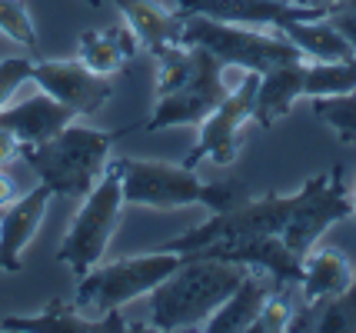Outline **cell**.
I'll list each match as a JSON object with an SVG mask.
<instances>
[{"label": "cell", "mask_w": 356, "mask_h": 333, "mask_svg": "<svg viewBox=\"0 0 356 333\" xmlns=\"http://www.w3.org/2000/svg\"><path fill=\"white\" fill-rule=\"evenodd\" d=\"M247 267L190 254L160 286L150 290V323L156 330H203V323L217 314L243 280Z\"/></svg>", "instance_id": "obj_1"}, {"label": "cell", "mask_w": 356, "mask_h": 333, "mask_svg": "<svg viewBox=\"0 0 356 333\" xmlns=\"http://www.w3.org/2000/svg\"><path fill=\"white\" fill-rule=\"evenodd\" d=\"M113 140H117V133L74 120L50 140L20 147V160L31 163L40 184L54 197H87L90 187L107 170Z\"/></svg>", "instance_id": "obj_2"}, {"label": "cell", "mask_w": 356, "mask_h": 333, "mask_svg": "<svg viewBox=\"0 0 356 333\" xmlns=\"http://www.w3.org/2000/svg\"><path fill=\"white\" fill-rule=\"evenodd\" d=\"M184 257L160 247L154 254H137L124 260L97 263L83 277H77V293L74 307L87 317H104L110 310H124L127 303L150 297V290L160 286L173 270L180 267Z\"/></svg>", "instance_id": "obj_3"}, {"label": "cell", "mask_w": 356, "mask_h": 333, "mask_svg": "<svg viewBox=\"0 0 356 333\" xmlns=\"http://www.w3.org/2000/svg\"><path fill=\"white\" fill-rule=\"evenodd\" d=\"M180 44H193L213 54L220 64H240L264 74L277 64L307 60L283 37L280 27H250V24H223L200 14H180Z\"/></svg>", "instance_id": "obj_4"}, {"label": "cell", "mask_w": 356, "mask_h": 333, "mask_svg": "<svg viewBox=\"0 0 356 333\" xmlns=\"http://www.w3.org/2000/svg\"><path fill=\"white\" fill-rule=\"evenodd\" d=\"M124 190H120V177H117V167L107 163L104 177L90 187L87 197H80V206L74 213V220L67 227V234L60 240V250H57V260L63 267H70L77 277H83L90 267H97L104 254H107L110 240H113V230L120 223V213H124Z\"/></svg>", "instance_id": "obj_5"}, {"label": "cell", "mask_w": 356, "mask_h": 333, "mask_svg": "<svg viewBox=\"0 0 356 333\" xmlns=\"http://www.w3.org/2000/svg\"><path fill=\"white\" fill-rule=\"evenodd\" d=\"M290 204H293V193H290V197H280V193L250 197V200L230 206V210H223V213H210L203 223H197L193 230H186L180 237L167 240L163 247L180 257H190V254H197V250H203V247H210V243L270 237V234H280V230H283L286 213H290Z\"/></svg>", "instance_id": "obj_6"}, {"label": "cell", "mask_w": 356, "mask_h": 333, "mask_svg": "<svg viewBox=\"0 0 356 333\" xmlns=\"http://www.w3.org/2000/svg\"><path fill=\"white\" fill-rule=\"evenodd\" d=\"M343 217H350V190L343 187V170L333 167L330 174L310 177L293 193V204H290L286 223L280 230V240L296 257H303Z\"/></svg>", "instance_id": "obj_7"}, {"label": "cell", "mask_w": 356, "mask_h": 333, "mask_svg": "<svg viewBox=\"0 0 356 333\" xmlns=\"http://www.w3.org/2000/svg\"><path fill=\"white\" fill-rule=\"evenodd\" d=\"M120 177L124 204L154 206V210H177L197 206L203 200V180L193 167L163 163V160H110Z\"/></svg>", "instance_id": "obj_8"}, {"label": "cell", "mask_w": 356, "mask_h": 333, "mask_svg": "<svg viewBox=\"0 0 356 333\" xmlns=\"http://www.w3.org/2000/svg\"><path fill=\"white\" fill-rule=\"evenodd\" d=\"M257 83H260V74L250 70L247 80L236 90L223 94V100L203 117V124L197 127V143H193L190 157L184 160V167H193V170H197V163L230 167L233 160H236L240 140H243V127L253 120Z\"/></svg>", "instance_id": "obj_9"}, {"label": "cell", "mask_w": 356, "mask_h": 333, "mask_svg": "<svg viewBox=\"0 0 356 333\" xmlns=\"http://www.w3.org/2000/svg\"><path fill=\"white\" fill-rule=\"evenodd\" d=\"M223 100V87H220V60L213 54L200 47V64L197 74L184 83L180 90L167 97H156V107L150 120L143 124L147 133L154 130H170V127H200L203 117Z\"/></svg>", "instance_id": "obj_10"}, {"label": "cell", "mask_w": 356, "mask_h": 333, "mask_svg": "<svg viewBox=\"0 0 356 333\" xmlns=\"http://www.w3.org/2000/svg\"><path fill=\"white\" fill-rule=\"evenodd\" d=\"M31 83L54 100H60L77 117H90V113L104 111L113 97L110 77L83 67L80 60H37L31 70Z\"/></svg>", "instance_id": "obj_11"}, {"label": "cell", "mask_w": 356, "mask_h": 333, "mask_svg": "<svg viewBox=\"0 0 356 333\" xmlns=\"http://www.w3.org/2000/svg\"><path fill=\"white\" fill-rule=\"evenodd\" d=\"M54 193L44 184L20 193L17 200L0 210V273H20L24 270V250L37 237L40 223L47 217V204Z\"/></svg>", "instance_id": "obj_12"}, {"label": "cell", "mask_w": 356, "mask_h": 333, "mask_svg": "<svg viewBox=\"0 0 356 333\" xmlns=\"http://www.w3.org/2000/svg\"><path fill=\"white\" fill-rule=\"evenodd\" d=\"M177 10L250 27H286L300 17H323L310 7H296L290 0H177Z\"/></svg>", "instance_id": "obj_13"}, {"label": "cell", "mask_w": 356, "mask_h": 333, "mask_svg": "<svg viewBox=\"0 0 356 333\" xmlns=\"http://www.w3.org/2000/svg\"><path fill=\"white\" fill-rule=\"evenodd\" d=\"M77 113L67 111L60 100H54L50 94H44L40 87L31 97H20L10 100L3 111H0V127L10 130L20 147H33V143L50 140L54 133H60L67 124H74Z\"/></svg>", "instance_id": "obj_14"}, {"label": "cell", "mask_w": 356, "mask_h": 333, "mask_svg": "<svg viewBox=\"0 0 356 333\" xmlns=\"http://www.w3.org/2000/svg\"><path fill=\"white\" fill-rule=\"evenodd\" d=\"M353 280H356V270L350 267V260H346L340 250H333V247L313 243L310 250L300 257V284L296 286H300L303 303L320 307V303H326L330 297L343 293Z\"/></svg>", "instance_id": "obj_15"}, {"label": "cell", "mask_w": 356, "mask_h": 333, "mask_svg": "<svg viewBox=\"0 0 356 333\" xmlns=\"http://www.w3.org/2000/svg\"><path fill=\"white\" fill-rule=\"evenodd\" d=\"M303 77H307V60H290L277 64L260 74L257 83V100H253V120L260 127H273L286 113L293 111V104L303 97Z\"/></svg>", "instance_id": "obj_16"}, {"label": "cell", "mask_w": 356, "mask_h": 333, "mask_svg": "<svg viewBox=\"0 0 356 333\" xmlns=\"http://www.w3.org/2000/svg\"><path fill=\"white\" fill-rule=\"evenodd\" d=\"M3 330H24V333H87V330H130L120 310H110L104 317H87L77 307H60L50 303L40 314L27 317H3Z\"/></svg>", "instance_id": "obj_17"}, {"label": "cell", "mask_w": 356, "mask_h": 333, "mask_svg": "<svg viewBox=\"0 0 356 333\" xmlns=\"http://www.w3.org/2000/svg\"><path fill=\"white\" fill-rule=\"evenodd\" d=\"M273 290V280L264 277L260 270H250L243 273V280L236 284L227 300L217 307V314L203 323V330L210 333H236V330H253V320L260 314L264 300Z\"/></svg>", "instance_id": "obj_18"}, {"label": "cell", "mask_w": 356, "mask_h": 333, "mask_svg": "<svg viewBox=\"0 0 356 333\" xmlns=\"http://www.w3.org/2000/svg\"><path fill=\"white\" fill-rule=\"evenodd\" d=\"M120 17L130 24V31L140 37V44L156 54V50L180 44V10H170L160 0H117Z\"/></svg>", "instance_id": "obj_19"}, {"label": "cell", "mask_w": 356, "mask_h": 333, "mask_svg": "<svg viewBox=\"0 0 356 333\" xmlns=\"http://www.w3.org/2000/svg\"><path fill=\"white\" fill-rule=\"evenodd\" d=\"M283 37L293 44L307 60H350L356 57L353 47H350V40L337 31V24L330 20V17H300V20H290L286 27H280Z\"/></svg>", "instance_id": "obj_20"}, {"label": "cell", "mask_w": 356, "mask_h": 333, "mask_svg": "<svg viewBox=\"0 0 356 333\" xmlns=\"http://www.w3.org/2000/svg\"><path fill=\"white\" fill-rule=\"evenodd\" d=\"M156 97H167L173 90H180L184 83H190V77L197 74L200 64V47L193 44H170V47L156 50Z\"/></svg>", "instance_id": "obj_21"}, {"label": "cell", "mask_w": 356, "mask_h": 333, "mask_svg": "<svg viewBox=\"0 0 356 333\" xmlns=\"http://www.w3.org/2000/svg\"><path fill=\"white\" fill-rule=\"evenodd\" d=\"M356 90V57L350 60H307V77H303V97H337Z\"/></svg>", "instance_id": "obj_22"}, {"label": "cell", "mask_w": 356, "mask_h": 333, "mask_svg": "<svg viewBox=\"0 0 356 333\" xmlns=\"http://www.w3.org/2000/svg\"><path fill=\"white\" fill-rule=\"evenodd\" d=\"M77 60L83 67H90L97 74H117V70H124L130 60L124 57V50L117 47V40L110 37V31H83L77 40Z\"/></svg>", "instance_id": "obj_23"}, {"label": "cell", "mask_w": 356, "mask_h": 333, "mask_svg": "<svg viewBox=\"0 0 356 333\" xmlns=\"http://www.w3.org/2000/svg\"><path fill=\"white\" fill-rule=\"evenodd\" d=\"M310 104L320 124L337 130L346 143H356V90L337 97H313Z\"/></svg>", "instance_id": "obj_24"}, {"label": "cell", "mask_w": 356, "mask_h": 333, "mask_svg": "<svg viewBox=\"0 0 356 333\" xmlns=\"http://www.w3.org/2000/svg\"><path fill=\"white\" fill-rule=\"evenodd\" d=\"M323 310H316L313 330L320 333H356V280L343 293L330 297L326 303H320Z\"/></svg>", "instance_id": "obj_25"}, {"label": "cell", "mask_w": 356, "mask_h": 333, "mask_svg": "<svg viewBox=\"0 0 356 333\" xmlns=\"http://www.w3.org/2000/svg\"><path fill=\"white\" fill-rule=\"evenodd\" d=\"M0 33L24 50H37V27L24 0H0Z\"/></svg>", "instance_id": "obj_26"}, {"label": "cell", "mask_w": 356, "mask_h": 333, "mask_svg": "<svg viewBox=\"0 0 356 333\" xmlns=\"http://www.w3.org/2000/svg\"><path fill=\"white\" fill-rule=\"evenodd\" d=\"M293 303L283 290H270V297L264 300L260 314L253 320V330H264V333H283L290 330V320H293Z\"/></svg>", "instance_id": "obj_27"}, {"label": "cell", "mask_w": 356, "mask_h": 333, "mask_svg": "<svg viewBox=\"0 0 356 333\" xmlns=\"http://www.w3.org/2000/svg\"><path fill=\"white\" fill-rule=\"evenodd\" d=\"M250 200V190L243 180H213V184H203V200L200 206H207L210 213H223L230 206Z\"/></svg>", "instance_id": "obj_28"}, {"label": "cell", "mask_w": 356, "mask_h": 333, "mask_svg": "<svg viewBox=\"0 0 356 333\" xmlns=\"http://www.w3.org/2000/svg\"><path fill=\"white\" fill-rule=\"evenodd\" d=\"M33 60L27 57H0V111L20 94L24 83H31Z\"/></svg>", "instance_id": "obj_29"}, {"label": "cell", "mask_w": 356, "mask_h": 333, "mask_svg": "<svg viewBox=\"0 0 356 333\" xmlns=\"http://www.w3.org/2000/svg\"><path fill=\"white\" fill-rule=\"evenodd\" d=\"M326 17L337 24V31L350 40V47H353V54H356V10H343L340 7V10H330Z\"/></svg>", "instance_id": "obj_30"}, {"label": "cell", "mask_w": 356, "mask_h": 333, "mask_svg": "<svg viewBox=\"0 0 356 333\" xmlns=\"http://www.w3.org/2000/svg\"><path fill=\"white\" fill-rule=\"evenodd\" d=\"M17 157H20V140H17L10 130L0 127V167H7V163Z\"/></svg>", "instance_id": "obj_31"}, {"label": "cell", "mask_w": 356, "mask_h": 333, "mask_svg": "<svg viewBox=\"0 0 356 333\" xmlns=\"http://www.w3.org/2000/svg\"><path fill=\"white\" fill-rule=\"evenodd\" d=\"M17 197H20V190H17L14 177H10V174H3V170H0V210H3V206L10 204V200H17Z\"/></svg>", "instance_id": "obj_32"}, {"label": "cell", "mask_w": 356, "mask_h": 333, "mask_svg": "<svg viewBox=\"0 0 356 333\" xmlns=\"http://www.w3.org/2000/svg\"><path fill=\"white\" fill-rule=\"evenodd\" d=\"M290 3H296V7H310V10H316V14H330L337 3H343V0H290Z\"/></svg>", "instance_id": "obj_33"}, {"label": "cell", "mask_w": 356, "mask_h": 333, "mask_svg": "<svg viewBox=\"0 0 356 333\" xmlns=\"http://www.w3.org/2000/svg\"><path fill=\"white\" fill-rule=\"evenodd\" d=\"M350 217L356 220V177H353V187H350Z\"/></svg>", "instance_id": "obj_34"}, {"label": "cell", "mask_w": 356, "mask_h": 333, "mask_svg": "<svg viewBox=\"0 0 356 333\" xmlns=\"http://www.w3.org/2000/svg\"><path fill=\"white\" fill-rule=\"evenodd\" d=\"M87 3H90V7H104V0H87Z\"/></svg>", "instance_id": "obj_35"}]
</instances>
